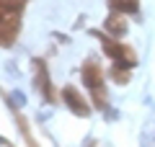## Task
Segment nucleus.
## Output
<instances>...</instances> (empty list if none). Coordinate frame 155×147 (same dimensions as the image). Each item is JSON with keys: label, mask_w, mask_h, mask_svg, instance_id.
<instances>
[{"label": "nucleus", "mask_w": 155, "mask_h": 147, "mask_svg": "<svg viewBox=\"0 0 155 147\" xmlns=\"http://www.w3.org/2000/svg\"><path fill=\"white\" fill-rule=\"evenodd\" d=\"M16 34H18V13L0 21V44H3V47H11L13 39H16Z\"/></svg>", "instance_id": "obj_2"}, {"label": "nucleus", "mask_w": 155, "mask_h": 147, "mask_svg": "<svg viewBox=\"0 0 155 147\" xmlns=\"http://www.w3.org/2000/svg\"><path fill=\"white\" fill-rule=\"evenodd\" d=\"M83 83L91 88V90L101 88L104 75H101V70H98V65H96V62H85V65H83Z\"/></svg>", "instance_id": "obj_3"}, {"label": "nucleus", "mask_w": 155, "mask_h": 147, "mask_svg": "<svg viewBox=\"0 0 155 147\" xmlns=\"http://www.w3.org/2000/svg\"><path fill=\"white\" fill-rule=\"evenodd\" d=\"M96 34H98V31H96ZM98 36H101V34H98ZM101 44H104V52H106V54H109L119 67H124V65L132 67L134 62H137V57H134L132 49L124 47V44H119V41H114L111 36H101Z\"/></svg>", "instance_id": "obj_1"}, {"label": "nucleus", "mask_w": 155, "mask_h": 147, "mask_svg": "<svg viewBox=\"0 0 155 147\" xmlns=\"http://www.w3.org/2000/svg\"><path fill=\"white\" fill-rule=\"evenodd\" d=\"M106 28L114 31V34H124V23H122V18H119V16H111L109 21H106Z\"/></svg>", "instance_id": "obj_6"}, {"label": "nucleus", "mask_w": 155, "mask_h": 147, "mask_svg": "<svg viewBox=\"0 0 155 147\" xmlns=\"http://www.w3.org/2000/svg\"><path fill=\"white\" fill-rule=\"evenodd\" d=\"M62 96H65V101H67V106H70L72 111H75V114H80V116H88V106H85V101L80 96H78V90L75 88H65V90H62Z\"/></svg>", "instance_id": "obj_4"}, {"label": "nucleus", "mask_w": 155, "mask_h": 147, "mask_svg": "<svg viewBox=\"0 0 155 147\" xmlns=\"http://www.w3.org/2000/svg\"><path fill=\"white\" fill-rule=\"evenodd\" d=\"M111 75H114V77H116V80H119V83H127V77H129L127 72H122V67H119V65H116L114 70H111Z\"/></svg>", "instance_id": "obj_7"}, {"label": "nucleus", "mask_w": 155, "mask_h": 147, "mask_svg": "<svg viewBox=\"0 0 155 147\" xmlns=\"http://www.w3.org/2000/svg\"><path fill=\"white\" fill-rule=\"evenodd\" d=\"M114 11H122V13H134L137 11V0H109Z\"/></svg>", "instance_id": "obj_5"}]
</instances>
